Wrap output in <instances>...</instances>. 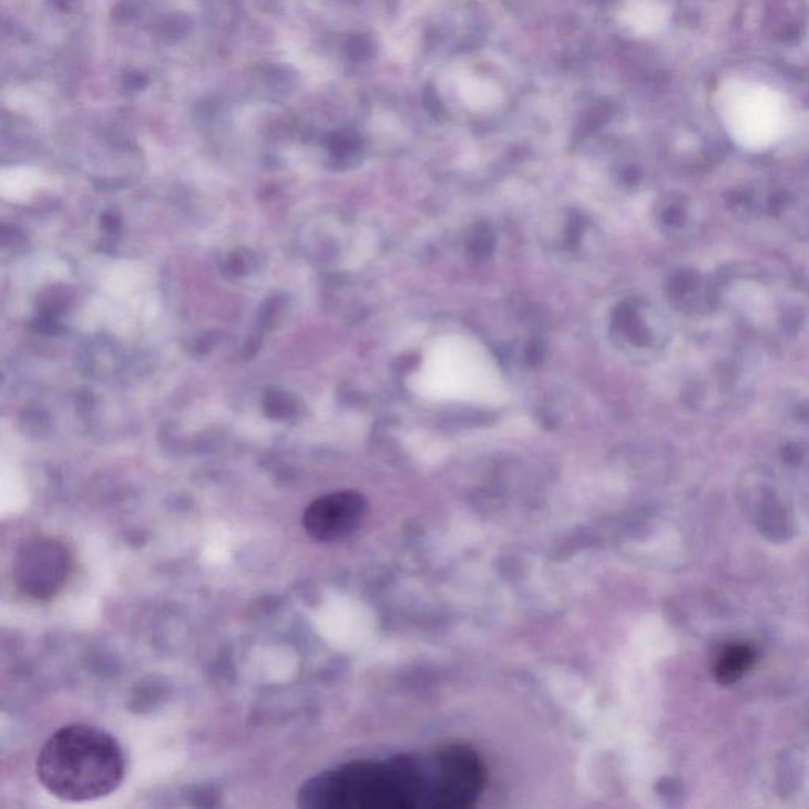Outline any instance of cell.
Masks as SVG:
<instances>
[{
	"label": "cell",
	"mask_w": 809,
	"mask_h": 809,
	"mask_svg": "<svg viewBox=\"0 0 809 809\" xmlns=\"http://www.w3.org/2000/svg\"><path fill=\"white\" fill-rule=\"evenodd\" d=\"M437 752L386 760H355L315 775L300 786L304 809H437Z\"/></svg>",
	"instance_id": "cell-1"
},
{
	"label": "cell",
	"mask_w": 809,
	"mask_h": 809,
	"mask_svg": "<svg viewBox=\"0 0 809 809\" xmlns=\"http://www.w3.org/2000/svg\"><path fill=\"white\" fill-rule=\"evenodd\" d=\"M37 778L50 796L69 803L105 799L121 786L125 756L113 735L95 726L55 730L37 757Z\"/></svg>",
	"instance_id": "cell-2"
},
{
	"label": "cell",
	"mask_w": 809,
	"mask_h": 809,
	"mask_svg": "<svg viewBox=\"0 0 809 809\" xmlns=\"http://www.w3.org/2000/svg\"><path fill=\"white\" fill-rule=\"evenodd\" d=\"M70 573L72 554L55 537H31L21 545L14 559V585L29 600H53L64 588Z\"/></svg>",
	"instance_id": "cell-3"
},
{
	"label": "cell",
	"mask_w": 809,
	"mask_h": 809,
	"mask_svg": "<svg viewBox=\"0 0 809 809\" xmlns=\"http://www.w3.org/2000/svg\"><path fill=\"white\" fill-rule=\"evenodd\" d=\"M440 786L437 809H469L477 805L488 785V771L480 755L469 745L437 749Z\"/></svg>",
	"instance_id": "cell-4"
},
{
	"label": "cell",
	"mask_w": 809,
	"mask_h": 809,
	"mask_svg": "<svg viewBox=\"0 0 809 809\" xmlns=\"http://www.w3.org/2000/svg\"><path fill=\"white\" fill-rule=\"evenodd\" d=\"M367 501L355 490H340L311 501L303 514V526L318 543L345 540L361 526Z\"/></svg>",
	"instance_id": "cell-5"
},
{
	"label": "cell",
	"mask_w": 809,
	"mask_h": 809,
	"mask_svg": "<svg viewBox=\"0 0 809 809\" xmlns=\"http://www.w3.org/2000/svg\"><path fill=\"white\" fill-rule=\"evenodd\" d=\"M752 660H755V652H752L751 647L745 644L730 645L719 656L715 670L716 678L723 685H730V683L737 682L751 667Z\"/></svg>",
	"instance_id": "cell-6"
}]
</instances>
